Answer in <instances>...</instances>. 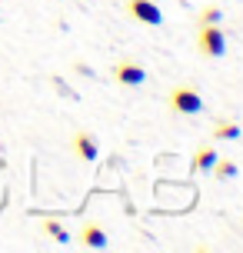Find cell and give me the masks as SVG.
Wrapping results in <instances>:
<instances>
[{
	"instance_id": "obj_1",
	"label": "cell",
	"mask_w": 243,
	"mask_h": 253,
	"mask_svg": "<svg viewBox=\"0 0 243 253\" xmlns=\"http://www.w3.org/2000/svg\"><path fill=\"white\" fill-rule=\"evenodd\" d=\"M197 47L203 57H220L227 50V37L217 24H200V34H197Z\"/></svg>"
},
{
	"instance_id": "obj_2",
	"label": "cell",
	"mask_w": 243,
	"mask_h": 253,
	"mask_svg": "<svg viewBox=\"0 0 243 253\" xmlns=\"http://www.w3.org/2000/svg\"><path fill=\"white\" fill-rule=\"evenodd\" d=\"M170 107H173L177 114H200V110H203V97L193 87H177L170 93Z\"/></svg>"
},
{
	"instance_id": "obj_3",
	"label": "cell",
	"mask_w": 243,
	"mask_h": 253,
	"mask_svg": "<svg viewBox=\"0 0 243 253\" xmlns=\"http://www.w3.org/2000/svg\"><path fill=\"white\" fill-rule=\"evenodd\" d=\"M127 10H130L133 20H140V24H147V27H160L163 24V13H160V7H157L154 0H130Z\"/></svg>"
},
{
	"instance_id": "obj_4",
	"label": "cell",
	"mask_w": 243,
	"mask_h": 253,
	"mask_svg": "<svg viewBox=\"0 0 243 253\" xmlns=\"http://www.w3.org/2000/svg\"><path fill=\"white\" fill-rule=\"evenodd\" d=\"M114 77H117V84H123V87H140L143 80H147V70L133 60H120L114 67Z\"/></svg>"
},
{
	"instance_id": "obj_5",
	"label": "cell",
	"mask_w": 243,
	"mask_h": 253,
	"mask_svg": "<svg viewBox=\"0 0 243 253\" xmlns=\"http://www.w3.org/2000/svg\"><path fill=\"white\" fill-rule=\"evenodd\" d=\"M74 153H77L80 160H87V164H93V160L100 157L97 137H90L87 130H80V133H74Z\"/></svg>"
},
{
	"instance_id": "obj_6",
	"label": "cell",
	"mask_w": 243,
	"mask_h": 253,
	"mask_svg": "<svg viewBox=\"0 0 243 253\" xmlns=\"http://www.w3.org/2000/svg\"><path fill=\"white\" fill-rule=\"evenodd\" d=\"M80 240H83V247H90V250H103V247H107V233H103L100 223H83Z\"/></svg>"
},
{
	"instance_id": "obj_7",
	"label": "cell",
	"mask_w": 243,
	"mask_h": 253,
	"mask_svg": "<svg viewBox=\"0 0 243 253\" xmlns=\"http://www.w3.org/2000/svg\"><path fill=\"white\" fill-rule=\"evenodd\" d=\"M217 157H220V153L213 150V147H200V150L193 153V170H197V173H206V170H213Z\"/></svg>"
},
{
	"instance_id": "obj_8",
	"label": "cell",
	"mask_w": 243,
	"mask_h": 253,
	"mask_svg": "<svg viewBox=\"0 0 243 253\" xmlns=\"http://www.w3.org/2000/svg\"><path fill=\"white\" fill-rule=\"evenodd\" d=\"M213 137H217V140H237V137H240V126L233 124V120H217Z\"/></svg>"
},
{
	"instance_id": "obj_9",
	"label": "cell",
	"mask_w": 243,
	"mask_h": 253,
	"mask_svg": "<svg viewBox=\"0 0 243 253\" xmlns=\"http://www.w3.org/2000/svg\"><path fill=\"white\" fill-rule=\"evenodd\" d=\"M43 233L50 237V240H57V243H67L70 237H67V230L57 223V220H43Z\"/></svg>"
},
{
	"instance_id": "obj_10",
	"label": "cell",
	"mask_w": 243,
	"mask_h": 253,
	"mask_svg": "<svg viewBox=\"0 0 243 253\" xmlns=\"http://www.w3.org/2000/svg\"><path fill=\"white\" fill-rule=\"evenodd\" d=\"M213 173H217L220 180H233V177H237V164H233V160H220V157H217Z\"/></svg>"
},
{
	"instance_id": "obj_11",
	"label": "cell",
	"mask_w": 243,
	"mask_h": 253,
	"mask_svg": "<svg viewBox=\"0 0 243 253\" xmlns=\"http://www.w3.org/2000/svg\"><path fill=\"white\" fill-rule=\"evenodd\" d=\"M220 17H223L220 7H206V10L200 13V24H220Z\"/></svg>"
}]
</instances>
